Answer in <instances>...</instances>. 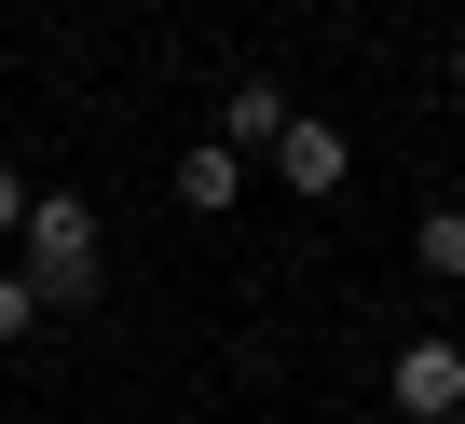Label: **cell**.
Wrapping results in <instances>:
<instances>
[{
	"label": "cell",
	"instance_id": "6da1fadb",
	"mask_svg": "<svg viewBox=\"0 0 465 424\" xmlns=\"http://www.w3.org/2000/svg\"><path fill=\"white\" fill-rule=\"evenodd\" d=\"M15 274L42 288V315H96V301H110V247H96V205H83V192H42V205H28Z\"/></svg>",
	"mask_w": 465,
	"mask_h": 424
},
{
	"label": "cell",
	"instance_id": "7a4b0ae2",
	"mask_svg": "<svg viewBox=\"0 0 465 424\" xmlns=\"http://www.w3.org/2000/svg\"><path fill=\"white\" fill-rule=\"evenodd\" d=\"M383 397H397L411 424H465V342H451V329H411L397 370H383Z\"/></svg>",
	"mask_w": 465,
	"mask_h": 424
},
{
	"label": "cell",
	"instance_id": "3957f363",
	"mask_svg": "<svg viewBox=\"0 0 465 424\" xmlns=\"http://www.w3.org/2000/svg\"><path fill=\"white\" fill-rule=\"evenodd\" d=\"M274 178H288L302 205H329V192L356 178V137H342L329 110H288V137H274Z\"/></svg>",
	"mask_w": 465,
	"mask_h": 424
},
{
	"label": "cell",
	"instance_id": "277c9868",
	"mask_svg": "<svg viewBox=\"0 0 465 424\" xmlns=\"http://www.w3.org/2000/svg\"><path fill=\"white\" fill-rule=\"evenodd\" d=\"M178 205H192V220H232V205H247V151H232V137H192L178 151Z\"/></svg>",
	"mask_w": 465,
	"mask_h": 424
},
{
	"label": "cell",
	"instance_id": "5b68a950",
	"mask_svg": "<svg viewBox=\"0 0 465 424\" xmlns=\"http://www.w3.org/2000/svg\"><path fill=\"white\" fill-rule=\"evenodd\" d=\"M288 110H302V96L247 69V83H232V96H219V137H232V151H247V164H274V137H288Z\"/></svg>",
	"mask_w": 465,
	"mask_h": 424
},
{
	"label": "cell",
	"instance_id": "8992f818",
	"mask_svg": "<svg viewBox=\"0 0 465 424\" xmlns=\"http://www.w3.org/2000/svg\"><path fill=\"white\" fill-rule=\"evenodd\" d=\"M411 261H424L438 288H465V205H424V220H411Z\"/></svg>",
	"mask_w": 465,
	"mask_h": 424
},
{
	"label": "cell",
	"instance_id": "52a82bcc",
	"mask_svg": "<svg viewBox=\"0 0 465 424\" xmlns=\"http://www.w3.org/2000/svg\"><path fill=\"white\" fill-rule=\"evenodd\" d=\"M28 205H42V178H15V164H0V247H28Z\"/></svg>",
	"mask_w": 465,
	"mask_h": 424
},
{
	"label": "cell",
	"instance_id": "ba28073f",
	"mask_svg": "<svg viewBox=\"0 0 465 424\" xmlns=\"http://www.w3.org/2000/svg\"><path fill=\"white\" fill-rule=\"evenodd\" d=\"M28 329H42V288H28V274H0V342H28Z\"/></svg>",
	"mask_w": 465,
	"mask_h": 424
},
{
	"label": "cell",
	"instance_id": "9c48e42d",
	"mask_svg": "<svg viewBox=\"0 0 465 424\" xmlns=\"http://www.w3.org/2000/svg\"><path fill=\"white\" fill-rule=\"evenodd\" d=\"M451 96H465V28H451Z\"/></svg>",
	"mask_w": 465,
	"mask_h": 424
}]
</instances>
